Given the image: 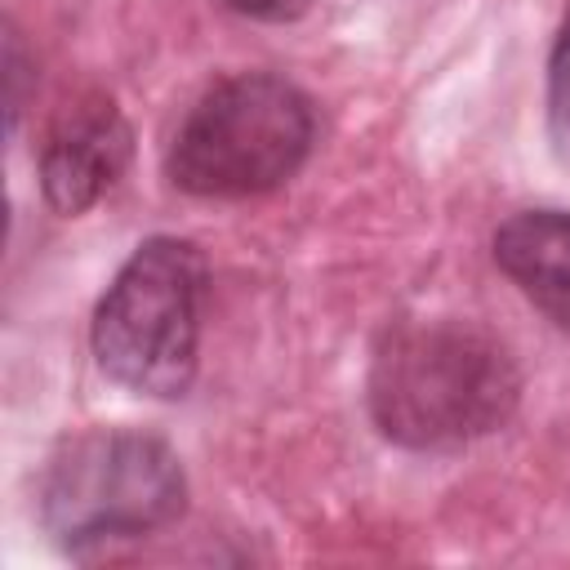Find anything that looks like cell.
<instances>
[{"label": "cell", "mask_w": 570, "mask_h": 570, "mask_svg": "<svg viewBox=\"0 0 570 570\" xmlns=\"http://www.w3.org/2000/svg\"><path fill=\"white\" fill-rule=\"evenodd\" d=\"M521 374L472 321H410L370 361V414L405 450H459L517 414Z\"/></svg>", "instance_id": "obj_1"}, {"label": "cell", "mask_w": 570, "mask_h": 570, "mask_svg": "<svg viewBox=\"0 0 570 570\" xmlns=\"http://www.w3.org/2000/svg\"><path fill=\"white\" fill-rule=\"evenodd\" d=\"M183 503L187 476L178 454L134 428H89L62 441L40 481V521L76 557L160 530Z\"/></svg>", "instance_id": "obj_2"}, {"label": "cell", "mask_w": 570, "mask_h": 570, "mask_svg": "<svg viewBox=\"0 0 570 570\" xmlns=\"http://www.w3.org/2000/svg\"><path fill=\"white\" fill-rule=\"evenodd\" d=\"M209 263L191 240H142L94 312L98 365L147 396H183L196 379Z\"/></svg>", "instance_id": "obj_3"}, {"label": "cell", "mask_w": 570, "mask_h": 570, "mask_svg": "<svg viewBox=\"0 0 570 570\" xmlns=\"http://www.w3.org/2000/svg\"><path fill=\"white\" fill-rule=\"evenodd\" d=\"M312 102L281 76L218 80L178 125L165 169L174 187L209 200L263 196L294 178L312 151Z\"/></svg>", "instance_id": "obj_4"}, {"label": "cell", "mask_w": 570, "mask_h": 570, "mask_svg": "<svg viewBox=\"0 0 570 570\" xmlns=\"http://www.w3.org/2000/svg\"><path fill=\"white\" fill-rule=\"evenodd\" d=\"M134 129L107 94L71 98L40 147V191L58 214L89 209L129 165Z\"/></svg>", "instance_id": "obj_5"}, {"label": "cell", "mask_w": 570, "mask_h": 570, "mask_svg": "<svg viewBox=\"0 0 570 570\" xmlns=\"http://www.w3.org/2000/svg\"><path fill=\"white\" fill-rule=\"evenodd\" d=\"M494 263L557 325L570 330V209H525L494 232Z\"/></svg>", "instance_id": "obj_6"}, {"label": "cell", "mask_w": 570, "mask_h": 570, "mask_svg": "<svg viewBox=\"0 0 570 570\" xmlns=\"http://www.w3.org/2000/svg\"><path fill=\"white\" fill-rule=\"evenodd\" d=\"M548 134L561 165H570V13L557 31L552 62H548Z\"/></svg>", "instance_id": "obj_7"}, {"label": "cell", "mask_w": 570, "mask_h": 570, "mask_svg": "<svg viewBox=\"0 0 570 570\" xmlns=\"http://www.w3.org/2000/svg\"><path fill=\"white\" fill-rule=\"evenodd\" d=\"M27 53H22V40H18V31H9L4 36V85H9V129L18 125V116H22V80H27Z\"/></svg>", "instance_id": "obj_8"}, {"label": "cell", "mask_w": 570, "mask_h": 570, "mask_svg": "<svg viewBox=\"0 0 570 570\" xmlns=\"http://www.w3.org/2000/svg\"><path fill=\"white\" fill-rule=\"evenodd\" d=\"M223 4L236 9V13H245V18H258V22H289L312 0H223Z\"/></svg>", "instance_id": "obj_9"}]
</instances>
